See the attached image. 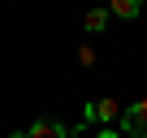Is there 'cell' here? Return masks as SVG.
I'll use <instances>...</instances> for the list:
<instances>
[{
	"instance_id": "1",
	"label": "cell",
	"mask_w": 147,
	"mask_h": 138,
	"mask_svg": "<svg viewBox=\"0 0 147 138\" xmlns=\"http://www.w3.org/2000/svg\"><path fill=\"white\" fill-rule=\"evenodd\" d=\"M121 134L125 138H147V99H138L121 112Z\"/></svg>"
},
{
	"instance_id": "6",
	"label": "cell",
	"mask_w": 147,
	"mask_h": 138,
	"mask_svg": "<svg viewBox=\"0 0 147 138\" xmlns=\"http://www.w3.org/2000/svg\"><path fill=\"white\" fill-rule=\"evenodd\" d=\"M78 60H82V65H95V48L82 43V48H78Z\"/></svg>"
},
{
	"instance_id": "3",
	"label": "cell",
	"mask_w": 147,
	"mask_h": 138,
	"mask_svg": "<svg viewBox=\"0 0 147 138\" xmlns=\"http://www.w3.org/2000/svg\"><path fill=\"white\" fill-rule=\"evenodd\" d=\"M26 138H69V129H65L61 121H52V117H43V121H35V125L26 129Z\"/></svg>"
},
{
	"instance_id": "4",
	"label": "cell",
	"mask_w": 147,
	"mask_h": 138,
	"mask_svg": "<svg viewBox=\"0 0 147 138\" xmlns=\"http://www.w3.org/2000/svg\"><path fill=\"white\" fill-rule=\"evenodd\" d=\"M108 13H113V17H138V13H143V5H138V0H113Z\"/></svg>"
},
{
	"instance_id": "2",
	"label": "cell",
	"mask_w": 147,
	"mask_h": 138,
	"mask_svg": "<svg viewBox=\"0 0 147 138\" xmlns=\"http://www.w3.org/2000/svg\"><path fill=\"white\" fill-rule=\"evenodd\" d=\"M121 117V104L117 99H95V104H87V121H104V125H113Z\"/></svg>"
},
{
	"instance_id": "5",
	"label": "cell",
	"mask_w": 147,
	"mask_h": 138,
	"mask_svg": "<svg viewBox=\"0 0 147 138\" xmlns=\"http://www.w3.org/2000/svg\"><path fill=\"white\" fill-rule=\"evenodd\" d=\"M104 26H108V9H91V13H87V30L95 35V30H104Z\"/></svg>"
},
{
	"instance_id": "7",
	"label": "cell",
	"mask_w": 147,
	"mask_h": 138,
	"mask_svg": "<svg viewBox=\"0 0 147 138\" xmlns=\"http://www.w3.org/2000/svg\"><path fill=\"white\" fill-rule=\"evenodd\" d=\"M95 138H121V134H117V129H113V125H104V129H100V134H95Z\"/></svg>"
}]
</instances>
